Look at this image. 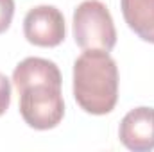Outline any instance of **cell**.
Instances as JSON below:
<instances>
[{"label":"cell","instance_id":"3957f363","mask_svg":"<svg viewBox=\"0 0 154 152\" xmlns=\"http://www.w3.org/2000/svg\"><path fill=\"white\" fill-rule=\"evenodd\" d=\"M20 95V114L25 123L38 131H48L59 125L65 116V102L59 86L34 84Z\"/></svg>","mask_w":154,"mask_h":152},{"label":"cell","instance_id":"8992f818","mask_svg":"<svg viewBox=\"0 0 154 152\" xmlns=\"http://www.w3.org/2000/svg\"><path fill=\"white\" fill-rule=\"evenodd\" d=\"M13 82L18 93L34 84H50L61 88V72L56 63L43 57H25L13 72Z\"/></svg>","mask_w":154,"mask_h":152},{"label":"cell","instance_id":"7a4b0ae2","mask_svg":"<svg viewBox=\"0 0 154 152\" xmlns=\"http://www.w3.org/2000/svg\"><path fill=\"white\" fill-rule=\"evenodd\" d=\"M74 39L82 50H113L116 29L100 0H84L74 11Z\"/></svg>","mask_w":154,"mask_h":152},{"label":"cell","instance_id":"ba28073f","mask_svg":"<svg viewBox=\"0 0 154 152\" xmlns=\"http://www.w3.org/2000/svg\"><path fill=\"white\" fill-rule=\"evenodd\" d=\"M13 14H14V0H0V34L9 29Z\"/></svg>","mask_w":154,"mask_h":152},{"label":"cell","instance_id":"9c48e42d","mask_svg":"<svg viewBox=\"0 0 154 152\" xmlns=\"http://www.w3.org/2000/svg\"><path fill=\"white\" fill-rule=\"evenodd\" d=\"M11 104V82L0 72V116L7 111Z\"/></svg>","mask_w":154,"mask_h":152},{"label":"cell","instance_id":"5b68a950","mask_svg":"<svg viewBox=\"0 0 154 152\" xmlns=\"http://www.w3.org/2000/svg\"><path fill=\"white\" fill-rule=\"evenodd\" d=\"M118 138L133 152L154 150V108H134L120 122Z\"/></svg>","mask_w":154,"mask_h":152},{"label":"cell","instance_id":"52a82bcc","mask_svg":"<svg viewBox=\"0 0 154 152\" xmlns=\"http://www.w3.org/2000/svg\"><path fill=\"white\" fill-rule=\"evenodd\" d=\"M129 29L143 41L154 43V0H120Z\"/></svg>","mask_w":154,"mask_h":152},{"label":"cell","instance_id":"6da1fadb","mask_svg":"<svg viewBox=\"0 0 154 152\" xmlns=\"http://www.w3.org/2000/svg\"><path fill=\"white\" fill-rule=\"evenodd\" d=\"M74 99L90 114H108L118 100V68L106 50H84L74 63Z\"/></svg>","mask_w":154,"mask_h":152},{"label":"cell","instance_id":"277c9868","mask_svg":"<svg viewBox=\"0 0 154 152\" xmlns=\"http://www.w3.org/2000/svg\"><path fill=\"white\" fill-rule=\"evenodd\" d=\"M23 34L36 47H57L65 36V16L54 5H36L23 18Z\"/></svg>","mask_w":154,"mask_h":152}]
</instances>
